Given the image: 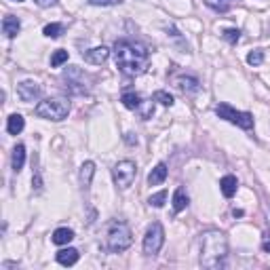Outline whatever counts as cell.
Returning a JSON list of instances; mask_svg holds the SVG:
<instances>
[{"mask_svg": "<svg viewBox=\"0 0 270 270\" xmlns=\"http://www.w3.org/2000/svg\"><path fill=\"white\" fill-rule=\"evenodd\" d=\"M154 101H158L163 105H167V108H171V105H173V95H169L167 91H156L154 93Z\"/></svg>", "mask_w": 270, "mask_h": 270, "instance_id": "484cf974", "label": "cell"}, {"mask_svg": "<svg viewBox=\"0 0 270 270\" xmlns=\"http://www.w3.org/2000/svg\"><path fill=\"white\" fill-rule=\"evenodd\" d=\"M34 114H36L38 119H46V121L60 123V121L68 119V114H70V101L66 97L42 99V101H38L36 108H34Z\"/></svg>", "mask_w": 270, "mask_h": 270, "instance_id": "3957f363", "label": "cell"}, {"mask_svg": "<svg viewBox=\"0 0 270 270\" xmlns=\"http://www.w3.org/2000/svg\"><path fill=\"white\" fill-rule=\"evenodd\" d=\"M15 3H23V0H15Z\"/></svg>", "mask_w": 270, "mask_h": 270, "instance_id": "836d02e7", "label": "cell"}, {"mask_svg": "<svg viewBox=\"0 0 270 270\" xmlns=\"http://www.w3.org/2000/svg\"><path fill=\"white\" fill-rule=\"evenodd\" d=\"M68 62V51H64V49H57L53 55H51V66L53 68H60V66H64Z\"/></svg>", "mask_w": 270, "mask_h": 270, "instance_id": "d4e9b609", "label": "cell"}, {"mask_svg": "<svg viewBox=\"0 0 270 270\" xmlns=\"http://www.w3.org/2000/svg\"><path fill=\"white\" fill-rule=\"evenodd\" d=\"M237 188H239V182H237L234 175H224V178L220 180V190L226 198H232L234 194H237Z\"/></svg>", "mask_w": 270, "mask_h": 270, "instance_id": "4fadbf2b", "label": "cell"}, {"mask_svg": "<svg viewBox=\"0 0 270 270\" xmlns=\"http://www.w3.org/2000/svg\"><path fill=\"white\" fill-rule=\"evenodd\" d=\"M87 3L93 7H116V5H121L123 0H87Z\"/></svg>", "mask_w": 270, "mask_h": 270, "instance_id": "f1b7e54d", "label": "cell"}, {"mask_svg": "<svg viewBox=\"0 0 270 270\" xmlns=\"http://www.w3.org/2000/svg\"><path fill=\"white\" fill-rule=\"evenodd\" d=\"M262 249H264L266 253H270V241H264V243H262Z\"/></svg>", "mask_w": 270, "mask_h": 270, "instance_id": "1f68e13d", "label": "cell"}, {"mask_svg": "<svg viewBox=\"0 0 270 270\" xmlns=\"http://www.w3.org/2000/svg\"><path fill=\"white\" fill-rule=\"evenodd\" d=\"M148 60H150V51L146 44L137 42V40H129V38L116 40L114 62L123 74H127V76L144 74L148 70Z\"/></svg>", "mask_w": 270, "mask_h": 270, "instance_id": "6da1fadb", "label": "cell"}, {"mask_svg": "<svg viewBox=\"0 0 270 270\" xmlns=\"http://www.w3.org/2000/svg\"><path fill=\"white\" fill-rule=\"evenodd\" d=\"M209 9L218 11V13H228L230 7H232V0H205Z\"/></svg>", "mask_w": 270, "mask_h": 270, "instance_id": "7402d4cb", "label": "cell"}, {"mask_svg": "<svg viewBox=\"0 0 270 270\" xmlns=\"http://www.w3.org/2000/svg\"><path fill=\"white\" fill-rule=\"evenodd\" d=\"M40 85L34 83V80H23L17 85V95L21 101H36L40 97Z\"/></svg>", "mask_w": 270, "mask_h": 270, "instance_id": "9c48e42d", "label": "cell"}, {"mask_svg": "<svg viewBox=\"0 0 270 270\" xmlns=\"http://www.w3.org/2000/svg\"><path fill=\"white\" fill-rule=\"evenodd\" d=\"M268 226H270V209H268Z\"/></svg>", "mask_w": 270, "mask_h": 270, "instance_id": "d6a6232c", "label": "cell"}, {"mask_svg": "<svg viewBox=\"0 0 270 270\" xmlns=\"http://www.w3.org/2000/svg\"><path fill=\"white\" fill-rule=\"evenodd\" d=\"M112 178H114V184L121 188V190H125V188H129L135 178H137V165L133 160H121L116 163L114 169H112Z\"/></svg>", "mask_w": 270, "mask_h": 270, "instance_id": "8992f818", "label": "cell"}, {"mask_svg": "<svg viewBox=\"0 0 270 270\" xmlns=\"http://www.w3.org/2000/svg\"><path fill=\"white\" fill-rule=\"evenodd\" d=\"M125 142H127L129 146H137V137H135L133 133H127V135H125Z\"/></svg>", "mask_w": 270, "mask_h": 270, "instance_id": "4dcf8cb0", "label": "cell"}, {"mask_svg": "<svg viewBox=\"0 0 270 270\" xmlns=\"http://www.w3.org/2000/svg\"><path fill=\"white\" fill-rule=\"evenodd\" d=\"M188 203H190V198H188L186 190L180 186L178 190L173 192V211H175V213H180V211H184L188 207Z\"/></svg>", "mask_w": 270, "mask_h": 270, "instance_id": "ac0fdd59", "label": "cell"}, {"mask_svg": "<svg viewBox=\"0 0 270 270\" xmlns=\"http://www.w3.org/2000/svg\"><path fill=\"white\" fill-rule=\"evenodd\" d=\"M171 83L178 87L184 95H194V93L201 91V80H198L196 76H192V74H186V72L171 76Z\"/></svg>", "mask_w": 270, "mask_h": 270, "instance_id": "ba28073f", "label": "cell"}, {"mask_svg": "<svg viewBox=\"0 0 270 270\" xmlns=\"http://www.w3.org/2000/svg\"><path fill=\"white\" fill-rule=\"evenodd\" d=\"M23 127H26V121H23L21 114H11L7 119V131H9V135H19L23 131Z\"/></svg>", "mask_w": 270, "mask_h": 270, "instance_id": "2e32d148", "label": "cell"}, {"mask_svg": "<svg viewBox=\"0 0 270 270\" xmlns=\"http://www.w3.org/2000/svg\"><path fill=\"white\" fill-rule=\"evenodd\" d=\"M108 57H110V49L108 46H95V49H91V51H87L85 53V60L89 62V64H93V66H101L103 62H108Z\"/></svg>", "mask_w": 270, "mask_h": 270, "instance_id": "30bf717a", "label": "cell"}, {"mask_svg": "<svg viewBox=\"0 0 270 270\" xmlns=\"http://www.w3.org/2000/svg\"><path fill=\"white\" fill-rule=\"evenodd\" d=\"M62 32H64L62 23H49V26H44V30H42V34L46 38H60Z\"/></svg>", "mask_w": 270, "mask_h": 270, "instance_id": "603a6c76", "label": "cell"}, {"mask_svg": "<svg viewBox=\"0 0 270 270\" xmlns=\"http://www.w3.org/2000/svg\"><path fill=\"white\" fill-rule=\"evenodd\" d=\"M133 243V232L125 222H112L108 228V237H105V245L112 253H123L131 247Z\"/></svg>", "mask_w": 270, "mask_h": 270, "instance_id": "277c9868", "label": "cell"}, {"mask_svg": "<svg viewBox=\"0 0 270 270\" xmlns=\"http://www.w3.org/2000/svg\"><path fill=\"white\" fill-rule=\"evenodd\" d=\"M167 171H169V169H167L165 163H158V165L150 171V175H148V184H150V186H160L163 182L167 180Z\"/></svg>", "mask_w": 270, "mask_h": 270, "instance_id": "9a60e30c", "label": "cell"}, {"mask_svg": "<svg viewBox=\"0 0 270 270\" xmlns=\"http://www.w3.org/2000/svg\"><path fill=\"white\" fill-rule=\"evenodd\" d=\"M137 114L142 121H150L152 116H154V99H142L137 108Z\"/></svg>", "mask_w": 270, "mask_h": 270, "instance_id": "ffe728a7", "label": "cell"}, {"mask_svg": "<svg viewBox=\"0 0 270 270\" xmlns=\"http://www.w3.org/2000/svg\"><path fill=\"white\" fill-rule=\"evenodd\" d=\"M11 165H13V171L19 173L26 165V146L23 144H17L13 148V154H11Z\"/></svg>", "mask_w": 270, "mask_h": 270, "instance_id": "5bb4252c", "label": "cell"}, {"mask_svg": "<svg viewBox=\"0 0 270 270\" xmlns=\"http://www.w3.org/2000/svg\"><path fill=\"white\" fill-rule=\"evenodd\" d=\"M165 201H167V190H160V192H156V194H152V196L148 198V203H150V207H156V209H160L163 205H165Z\"/></svg>", "mask_w": 270, "mask_h": 270, "instance_id": "cb8c5ba5", "label": "cell"}, {"mask_svg": "<svg viewBox=\"0 0 270 270\" xmlns=\"http://www.w3.org/2000/svg\"><path fill=\"white\" fill-rule=\"evenodd\" d=\"M228 257V239L224 232L215 228L201 234V266L209 270H220L226 266Z\"/></svg>", "mask_w": 270, "mask_h": 270, "instance_id": "7a4b0ae2", "label": "cell"}, {"mask_svg": "<svg viewBox=\"0 0 270 270\" xmlns=\"http://www.w3.org/2000/svg\"><path fill=\"white\" fill-rule=\"evenodd\" d=\"M224 40H228L230 44H237L239 42V38H241V30H237V28H228V30H224Z\"/></svg>", "mask_w": 270, "mask_h": 270, "instance_id": "4316f807", "label": "cell"}, {"mask_svg": "<svg viewBox=\"0 0 270 270\" xmlns=\"http://www.w3.org/2000/svg\"><path fill=\"white\" fill-rule=\"evenodd\" d=\"M262 62H264V51L262 49H255V51H251L247 55V64L249 66H260Z\"/></svg>", "mask_w": 270, "mask_h": 270, "instance_id": "83f0119b", "label": "cell"}, {"mask_svg": "<svg viewBox=\"0 0 270 270\" xmlns=\"http://www.w3.org/2000/svg\"><path fill=\"white\" fill-rule=\"evenodd\" d=\"M78 257H80L78 249H74V247H66V249H62V251H57L55 260L60 262L62 266H74V264L78 262Z\"/></svg>", "mask_w": 270, "mask_h": 270, "instance_id": "7c38bea8", "label": "cell"}, {"mask_svg": "<svg viewBox=\"0 0 270 270\" xmlns=\"http://www.w3.org/2000/svg\"><path fill=\"white\" fill-rule=\"evenodd\" d=\"M21 30V21L15 17V15H7L3 19V34L7 38H15Z\"/></svg>", "mask_w": 270, "mask_h": 270, "instance_id": "8fae6325", "label": "cell"}, {"mask_svg": "<svg viewBox=\"0 0 270 270\" xmlns=\"http://www.w3.org/2000/svg\"><path fill=\"white\" fill-rule=\"evenodd\" d=\"M121 101H123V105H125V108H129V110H135V112H137L139 103H142V97H139L137 93L127 91V93H123V95H121Z\"/></svg>", "mask_w": 270, "mask_h": 270, "instance_id": "44dd1931", "label": "cell"}, {"mask_svg": "<svg viewBox=\"0 0 270 270\" xmlns=\"http://www.w3.org/2000/svg\"><path fill=\"white\" fill-rule=\"evenodd\" d=\"M72 239H74V230L72 228H57L53 232V237H51V241L55 245H68Z\"/></svg>", "mask_w": 270, "mask_h": 270, "instance_id": "d6986e66", "label": "cell"}, {"mask_svg": "<svg viewBox=\"0 0 270 270\" xmlns=\"http://www.w3.org/2000/svg\"><path fill=\"white\" fill-rule=\"evenodd\" d=\"M93 175H95V163L87 160L83 167H80V184H83L85 190H89V186L93 182Z\"/></svg>", "mask_w": 270, "mask_h": 270, "instance_id": "e0dca14e", "label": "cell"}, {"mask_svg": "<svg viewBox=\"0 0 270 270\" xmlns=\"http://www.w3.org/2000/svg\"><path fill=\"white\" fill-rule=\"evenodd\" d=\"M38 7H42V9H46V7H53V5H57V0H34Z\"/></svg>", "mask_w": 270, "mask_h": 270, "instance_id": "f546056e", "label": "cell"}, {"mask_svg": "<svg viewBox=\"0 0 270 270\" xmlns=\"http://www.w3.org/2000/svg\"><path fill=\"white\" fill-rule=\"evenodd\" d=\"M165 245V230H163V226L158 224V222H154L148 230H146V237H144V253L154 257L160 247Z\"/></svg>", "mask_w": 270, "mask_h": 270, "instance_id": "52a82bcc", "label": "cell"}, {"mask_svg": "<svg viewBox=\"0 0 270 270\" xmlns=\"http://www.w3.org/2000/svg\"><path fill=\"white\" fill-rule=\"evenodd\" d=\"M215 114L220 116V119H224V121H228L232 125L241 127L243 131H251V129H253V114L234 110L230 103H218L215 105Z\"/></svg>", "mask_w": 270, "mask_h": 270, "instance_id": "5b68a950", "label": "cell"}]
</instances>
